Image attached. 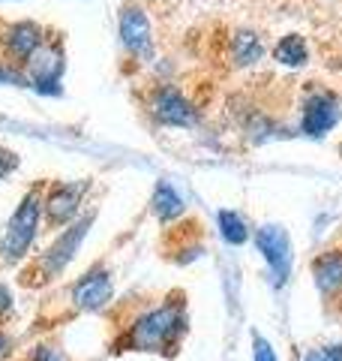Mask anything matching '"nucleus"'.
Wrapping results in <instances>:
<instances>
[{"label":"nucleus","mask_w":342,"mask_h":361,"mask_svg":"<svg viewBox=\"0 0 342 361\" xmlns=\"http://www.w3.org/2000/svg\"><path fill=\"white\" fill-rule=\"evenodd\" d=\"M186 334V304L180 298H168L159 307L135 316L123 334L120 346L132 353H165L171 355Z\"/></svg>","instance_id":"1"},{"label":"nucleus","mask_w":342,"mask_h":361,"mask_svg":"<svg viewBox=\"0 0 342 361\" xmlns=\"http://www.w3.org/2000/svg\"><path fill=\"white\" fill-rule=\"evenodd\" d=\"M30 361H70L66 358V353L61 346H49V343H39L37 349H33Z\"/></svg>","instance_id":"18"},{"label":"nucleus","mask_w":342,"mask_h":361,"mask_svg":"<svg viewBox=\"0 0 342 361\" xmlns=\"http://www.w3.org/2000/svg\"><path fill=\"white\" fill-rule=\"evenodd\" d=\"M45 39H49V33L37 21H15V25H9L4 30V58H6L4 66H13V70L25 73L27 61L39 51V45Z\"/></svg>","instance_id":"7"},{"label":"nucleus","mask_w":342,"mask_h":361,"mask_svg":"<svg viewBox=\"0 0 342 361\" xmlns=\"http://www.w3.org/2000/svg\"><path fill=\"white\" fill-rule=\"evenodd\" d=\"M94 220H96V214L90 211V214H84L82 220H72V223L66 226V229L51 241L49 250H45V253L37 259V271H39L37 286H39V283H49V280H54V277L63 274L66 265H70L72 259H75L78 247L84 244V238H87V232H90V226H94Z\"/></svg>","instance_id":"3"},{"label":"nucleus","mask_w":342,"mask_h":361,"mask_svg":"<svg viewBox=\"0 0 342 361\" xmlns=\"http://www.w3.org/2000/svg\"><path fill=\"white\" fill-rule=\"evenodd\" d=\"M253 361H279L273 346L267 343V337H261L258 331L253 334Z\"/></svg>","instance_id":"17"},{"label":"nucleus","mask_w":342,"mask_h":361,"mask_svg":"<svg viewBox=\"0 0 342 361\" xmlns=\"http://www.w3.org/2000/svg\"><path fill=\"white\" fill-rule=\"evenodd\" d=\"M322 353H324V358H327V361H342V343L327 346V349H322Z\"/></svg>","instance_id":"21"},{"label":"nucleus","mask_w":342,"mask_h":361,"mask_svg":"<svg viewBox=\"0 0 342 361\" xmlns=\"http://www.w3.org/2000/svg\"><path fill=\"white\" fill-rule=\"evenodd\" d=\"M303 361H327V358H324V353H310Z\"/></svg>","instance_id":"23"},{"label":"nucleus","mask_w":342,"mask_h":361,"mask_svg":"<svg viewBox=\"0 0 342 361\" xmlns=\"http://www.w3.org/2000/svg\"><path fill=\"white\" fill-rule=\"evenodd\" d=\"M273 61L279 66H291V70H298V66L310 63V45L300 33H289V37H282L277 45H273Z\"/></svg>","instance_id":"14"},{"label":"nucleus","mask_w":342,"mask_h":361,"mask_svg":"<svg viewBox=\"0 0 342 361\" xmlns=\"http://www.w3.org/2000/svg\"><path fill=\"white\" fill-rule=\"evenodd\" d=\"M312 280H315V286L322 289L324 295L342 289V247L322 250L312 259Z\"/></svg>","instance_id":"12"},{"label":"nucleus","mask_w":342,"mask_h":361,"mask_svg":"<svg viewBox=\"0 0 342 361\" xmlns=\"http://www.w3.org/2000/svg\"><path fill=\"white\" fill-rule=\"evenodd\" d=\"M27 87H33L37 94L57 97L61 94V78H63V49L54 39H45L39 45V51L33 54L25 66Z\"/></svg>","instance_id":"4"},{"label":"nucleus","mask_w":342,"mask_h":361,"mask_svg":"<svg viewBox=\"0 0 342 361\" xmlns=\"http://www.w3.org/2000/svg\"><path fill=\"white\" fill-rule=\"evenodd\" d=\"M118 33H120V45L132 54V58H139V61H151L153 58L151 18H147V13H144L139 4H127V6L120 9Z\"/></svg>","instance_id":"9"},{"label":"nucleus","mask_w":342,"mask_h":361,"mask_svg":"<svg viewBox=\"0 0 342 361\" xmlns=\"http://www.w3.org/2000/svg\"><path fill=\"white\" fill-rule=\"evenodd\" d=\"M18 166V157L13 151H6V148H0V178H6L13 169Z\"/></svg>","instance_id":"19"},{"label":"nucleus","mask_w":342,"mask_h":361,"mask_svg":"<svg viewBox=\"0 0 342 361\" xmlns=\"http://www.w3.org/2000/svg\"><path fill=\"white\" fill-rule=\"evenodd\" d=\"M111 298H114V280L106 265H94L90 271H84L70 289L72 307L82 313H96L102 307H108Z\"/></svg>","instance_id":"6"},{"label":"nucleus","mask_w":342,"mask_h":361,"mask_svg":"<svg viewBox=\"0 0 342 361\" xmlns=\"http://www.w3.org/2000/svg\"><path fill=\"white\" fill-rule=\"evenodd\" d=\"M255 247L258 253L265 256V262L270 265L273 277L279 280V283H285L291 274V262H294V253H291V238L289 232L282 229V226H261V229L255 232Z\"/></svg>","instance_id":"10"},{"label":"nucleus","mask_w":342,"mask_h":361,"mask_svg":"<svg viewBox=\"0 0 342 361\" xmlns=\"http://www.w3.org/2000/svg\"><path fill=\"white\" fill-rule=\"evenodd\" d=\"M147 111H151V118L159 123V127L186 130V127H196L198 123V109L171 85H163V87L153 90L151 103H147Z\"/></svg>","instance_id":"5"},{"label":"nucleus","mask_w":342,"mask_h":361,"mask_svg":"<svg viewBox=\"0 0 342 361\" xmlns=\"http://www.w3.org/2000/svg\"><path fill=\"white\" fill-rule=\"evenodd\" d=\"M151 211L156 214L159 223H171V220L184 217L186 202H184V196H180L175 187L168 184V180H159L156 190H153V196H151Z\"/></svg>","instance_id":"13"},{"label":"nucleus","mask_w":342,"mask_h":361,"mask_svg":"<svg viewBox=\"0 0 342 361\" xmlns=\"http://www.w3.org/2000/svg\"><path fill=\"white\" fill-rule=\"evenodd\" d=\"M339 123V99L334 94H312L306 97L303 111H300V130L303 135H312V139H322Z\"/></svg>","instance_id":"11"},{"label":"nucleus","mask_w":342,"mask_h":361,"mask_svg":"<svg viewBox=\"0 0 342 361\" xmlns=\"http://www.w3.org/2000/svg\"><path fill=\"white\" fill-rule=\"evenodd\" d=\"M216 226H220V235L225 238V244L241 247V244L249 241V226L243 223L241 214H234V211H220V214H216Z\"/></svg>","instance_id":"16"},{"label":"nucleus","mask_w":342,"mask_h":361,"mask_svg":"<svg viewBox=\"0 0 342 361\" xmlns=\"http://www.w3.org/2000/svg\"><path fill=\"white\" fill-rule=\"evenodd\" d=\"M9 346H13V343H9V337L0 331V358H6V355H9Z\"/></svg>","instance_id":"22"},{"label":"nucleus","mask_w":342,"mask_h":361,"mask_svg":"<svg viewBox=\"0 0 342 361\" xmlns=\"http://www.w3.org/2000/svg\"><path fill=\"white\" fill-rule=\"evenodd\" d=\"M261 54H265V49H261V39L258 33L253 30H234L232 37V58L237 66H253L261 61Z\"/></svg>","instance_id":"15"},{"label":"nucleus","mask_w":342,"mask_h":361,"mask_svg":"<svg viewBox=\"0 0 342 361\" xmlns=\"http://www.w3.org/2000/svg\"><path fill=\"white\" fill-rule=\"evenodd\" d=\"M42 187H33L25 193V199L18 202L15 214L9 217L4 235H0V262L4 265H18L25 262L33 241L39 235V223H42Z\"/></svg>","instance_id":"2"},{"label":"nucleus","mask_w":342,"mask_h":361,"mask_svg":"<svg viewBox=\"0 0 342 361\" xmlns=\"http://www.w3.org/2000/svg\"><path fill=\"white\" fill-rule=\"evenodd\" d=\"M90 193V180H63V184H54L49 190V196L42 202V214L51 226H70L78 211H82V202Z\"/></svg>","instance_id":"8"},{"label":"nucleus","mask_w":342,"mask_h":361,"mask_svg":"<svg viewBox=\"0 0 342 361\" xmlns=\"http://www.w3.org/2000/svg\"><path fill=\"white\" fill-rule=\"evenodd\" d=\"M13 310V295H9V289L4 286V280H0V316H6Z\"/></svg>","instance_id":"20"}]
</instances>
